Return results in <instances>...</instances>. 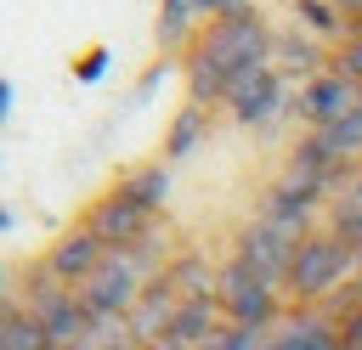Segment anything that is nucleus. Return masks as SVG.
I'll return each instance as SVG.
<instances>
[{"label":"nucleus","instance_id":"nucleus-3","mask_svg":"<svg viewBox=\"0 0 362 350\" xmlns=\"http://www.w3.org/2000/svg\"><path fill=\"white\" fill-rule=\"evenodd\" d=\"M215 299H221L226 327H243V333H272V327L283 322V310H288L283 288H277V282H266V277H255L238 254H232V260H221Z\"/></svg>","mask_w":362,"mask_h":350},{"label":"nucleus","instance_id":"nucleus-30","mask_svg":"<svg viewBox=\"0 0 362 350\" xmlns=\"http://www.w3.org/2000/svg\"><path fill=\"white\" fill-rule=\"evenodd\" d=\"M351 28H362V11H356V17H351Z\"/></svg>","mask_w":362,"mask_h":350},{"label":"nucleus","instance_id":"nucleus-16","mask_svg":"<svg viewBox=\"0 0 362 350\" xmlns=\"http://www.w3.org/2000/svg\"><path fill=\"white\" fill-rule=\"evenodd\" d=\"M288 6H294V28H305L322 45H339L351 34V17L339 11V0H288Z\"/></svg>","mask_w":362,"mask_h":350},{"label":"nucleus","instance_id":"nucleus-6","mask_svg":"<svg viewBox=\"0 0 362 350\" xmlns=\"http://www.w3.org/2000/svg\"><path fill=\"white\" fill-rule=\"evenodd\" d=\"M79 226H85V231H96V237L107 243V254H113V248L141 243V237L158 226V215H147V209H141V203H130L119 186H107V192L85 209V220H79Z\"/></svg>","mask_w":362,"mask_h":350},{"label":"nucleus","instance_id":"nucleus-19","mask_svg":"<svg viewBox=\"0 0 362 350\" xmlns=\"http://www.w3.org/2000/svg\"><path fill=\"white\" fill-rule=\"evenodd\" d=\"M209 135V107H198V102H187L175 119H170V130H164V164H175V158H187V152H198V141Z\"/></svg>","mask_w":362,"mask_h":350},{"label":"nucleus","instance_id":"nucleus-14","mask_svg":"<svg viewBox=\"0 0 362 350\" xmlns=\"http://www.w3.org/2000/svg\"><path fill=\"white\" fill-rule=\"evenodd\" d=\"M322 231H334L351 254L362 248V175H356V169L334 186V198H328V226H322Z\"/></svg>","mask_w":362,"mask_h":350},{"label":"nucleus","instance_id":"nucleus-13","mask_svg":"<svg viewBox=\"0 0 362 350\" xmlns=\"http://www.w3.org/2000/svg\"><path fill=\"white\" fill-rule=\"evenodd\" d=\"M266 62H272L283 79H300V85H305V79L322 73L334 56H328V45L311 40L305 28H288V34H272V56H266Z\"/></svg>","mask_w":362,"mask_h":350},{"label":"nucleus","instance_id":"nucleus-27","mask_svg":"<svg viewBox=\"0 0 362 350\" xmlns=\"http://www.w3.org/2000/svg\"><path fill=\"white\" fill-rule=\"evenodd\" d=\"M0 305H6V265H0Z\"/></svg>","mask_w":362,"mask_h":350},{"label":"nucleus","instance_id":"nucleus-11","mask_svg":"<svg viewBox=\"0 0 362 350\" xmlns=\"http://www.w3.org/2000/svg\"><path fill=\"white\" fill-rule=\"evenodd\" d=\"M181 305H187V299H181V288L170 282V271L147 277L141 294H136V305H130V333H136V344H153V339L170 327V316H175Z\"/></svg>","mask_w":362,"mask_h":350},{"label":"nucleus","instance_id":"nucleus-5","mask_svg":"<svg viewBox=\"0 0 362 350\" xmlns=\"http://www.w3.org/2000/svg\"><path fill=\"white\" fill-rule=\"evenodd\" d=\"M226 119L232 124H243V130H260V124H272L283 107H288V79L272 68V62H260V68H249V73H238L232 85H226Z\"/></svg>","mask_w":362,"mask_h":350},{"label":"nucleus","instance_id":"nucleus-21","mask_svg":"<svg viewBox=\"0 0 362 350\" xmlns=\"http://www.w3.org/2000/svg\"><path fill=\"white\" fill-rule=\"evenodd\" d=\"M339 339H356V344H362V299H356V305L339 316Z\"/></svg>","mask_w":362,"mask_h":350},{"label":"nucleus","instance_id":"nucleus-25","mask_svg":"<svg viewBox=\"0 0 362 350\" xmlns=\"http://www.w3.org/2000/svg\"><path fill=\"white\" fill-rule=\"evenodd\" d=\"M339 11H345V17H356V11H362V0H339Z\"/></svg>","mask_w":362,"mask_h":350},{"label":"nucleus","instance_id":"nucleus-12","mask_svg":"<svg viewBox=\"0 0 362 350\" xmlns=\"http://www.w3.org/2000/svg\"><path fill=\"white\" fill-rule=\"evenodd\" d=\"M221 327H226L221 299H187V305L170 316V327L153 339V350H204Z\"/></svg>","mask_w":362,"mask_h":350},{"label":"nucleus","instance_id":"nucleus-26","mask_svg":"<svg viewBox=\"0 0 362 350\" xmlns=\"http://www.w3.org/2000/svg\"><path fill=\"white\" fill-rule=\"evenodd\" d=\"M339 350H362V344H356V339H339Z\"/></svg>","mask_w":362,"mask_h":350},{"label":"nucleus","instance_id":"nucleus-18","mask_svg":"<svg viewBox=\"0 0 362 350\" xmlns=\"http://www.w3.org/2000/svg\"><path fill=\"white\" fill-rule=\"evenodd\" d=\"M204 28V11H198V0H158V45L164 51H181V45H192V34Z\"/></svg>","mask_w":362,"mask_h":350},{"label":"nucleus","instance_id":"nucleus-29","mask_svg":"<svg viewBox=\"0 0 362 350\" xmlns=\"http://www.w3.org/2000/svg\"><path fill=\"white\" fill-rule=\"evenodd\" d=\"M356 107H362V79H356Z\"/></svg>","mask_w":362,"mask_h":350},{"label":"nucleus","instance_id":"nucleus-9","mask_svg":"<svg viewBox=\"0 0 362 350\" xmlns=\"http://www.w3.org/2000/svg\"><path fill=\"white\" fill-rule=\"evenodd\" d=\"M266 350H339V322L322 305H288L266 333Z\"/></svg>","mask_w":362,"mask_h":350},{"label":"nucleus","instance_id":"nucleus-2","mask_svg":"<svg viewBox=\"0 0 362 350\" xmlns=\"http://www.w3.org/2000/svg\"><path fill=\"white\" fill-rule=\"evenodd\" d=\"M351 277H356V254L334 231H311L294 248V265L283 277V299L288 305H328Z\"/></svg>","mask_w":362,"mask_h":350},{"label":"nucleus","instance_id":"nucleus-28","mask_svg":"<svg viewBox=\"0 0 362 350\" xmlns=\"http://www.w3.org/2000/svg\"><path fill=\"white\" fill-rule=\"evenodd\" d=\"M356 282H362V248H356Z\"/></svg>","mask_w":362,"mask_h":350},{"label":"nucleus","instance_id":"nucleus-22","mask_svg":"<svg viewBox=\"0 0 362 350\" xmlns=\"http://www.w3.org/2000/svg\"><path fill=\"white\" fill-rule=\"evenodd\" d=\"M102 68H107V51H90V56H85L74 73H79V79H102Z\"/></svg>","mask_w":362,"mask_h":350},{"label":"nucleus","instance_id":"nucleus-15","mask_svg":"<svg viewBox=\"0 0 362 350\" xmlns=\"http://www.w3.org/2000/svg\"><path fill=\"white\" fill-rule=\"evenodd\" d=\"M311 141L322 147V158L334 164V169H362V107L356 113H345V119H334L328 130H311Z\"/></svg>","mask_w":362,"mask_h":350},{"label":"nucleus","instance_id":"nucleus-24","mask_svg":"<svg viewBox=\"0 0 362 350\" xmlns=\"http://www.w3.org/2000/svg\"><path fill=\"white\" fill-rule=\"evenodd\" d=\"M6 119H11V79L0 73V124H6Z\"/></svg>","mask_w":362,"mask_h":350},{"label":"nucleus","instance_id":"nucleus-23","mask_svg":"<svg viewBox=\"0 0 362 350\" xmlns=\"http://www.w3.org/2000/svg\"><path fill=\"white\" fill-rule=\"evenodd\" d=\"M238 6H243V0H198L204 23H209V17H226V11H238Z\"/></svg>","mask_w":362,"mask_h":350},{"label":"nucleus","instance_id":"nucleus-7","mask_svg":"<svg viewBox=\"0 0 362 350\" xmlns=\"http://www.w3.org/2000/svg\"><path fill=\"white\" fill-rule=\"evenodd\" d=\"M294 113H300L311 130H328L334 119L356 113V79H351V73H339V68L328 62L322 73H311V79L294 90Z\"/></svg>","mask_w":362,"mask_h":350},{"label":"nucleus","instance_id":"nucleus-17","mask_svg":"<svg viewBox=\"0 0 362 350\" xmlns=\"http://www.w3.org/2000/svg\"><path fill=\"white\" fill-rule=\"evenodd\" d=\"M113 186H119L130 203H141L147 215H158V209H164V198H170V164H136V169H130V175H119Z\"/></svg>","mask_w":362,"mask_h":350},{"label":"nucleus","instance_id":"nucleus-31","mask_svg":"<svg viewBox=\"0 0 362 350\" xmlns=\"http://www.w3.org/2000/svg\"><path fill=\"white\" fill-rule=\"evenodd\" d=\"M68 350H90V344H68Z\"/></svg>","mask_w":362,"mask_h":350},{"label":"nucleus","instance_id":"nucleus-8","mask_svg":"<svg viewBox=\"0 0 362 350\" xmlns=\"http://www.w3.org/2000/svg\"><path fill=\"white\" fill-rule=\"evenodd\" d=\"M294 248H300V237H288L283 226H272V220H249L243 231H238V260L255 271V277H266V282H277L283 288V277H288V265H294Z\"/></svg>","mask_w":362,"mask_h":350},{"label":"nucleus","instance_id":"nucleus-1","mask_svg":"<svg viewBox=\"0 0 362 350\" xmlns=\"http://www.w3.org/2000/svg\"><path fill=\"white\" fill-rule=\"evenodd\" d=\"M266 56H272V28H266V17H260L249 0H243L238 11H226V17H209V23L192 34L187 56H181L187 102H198V107L226 102V85H232L238 73L260 68Z\"/></svg>","mask_w":362,"mask_h":350},{"label":"nucleus","instance_id":"nucleus-32","mask_svg":"<svg viewBox=\"0 0 362 350\" xmlns=\"http://www.w3.org/2000/svg\"><path fill=\"white\" fill-rule=\"evenodd\" d=\"M130 350H153V344H130Z\"/></svg>","mask_w":362,"mask_h":350},{"label":"nucleus","instance_id":"nucleus-33","mask_svg":"<svg viewBox=\"0 0 362 350\" xmlns=\"http://www.w3.org/2000/svg\"><path fill=\"white\" fill-rule=\"evenodd\" d=\"M356 175H362V169H356Z\"/></svg>","mask_w":362,"mask_h":350},{"label":"nucleus","instance_id":"nucleus-4","mask_svg":"<svg viewBox=\"0 0 362 350\" xmlns=\"http://www.w3.org/2000/svg\"><path fill=\"white\" fill-rule=\"evenodd\" d=\"M141 282H147V271L136 265V254H130V248H113V254H107L74 294H79V305H85L90 322H107V316H130Z\"/></svg>","mask_w":362,"mask_h":350},{"label":"nucleus","instance_id":"nucleus-10","mask_svg":"<svg viewBox=\"0 0 362 350\" xmlns=\"http://www.w3.org/2000/svg\"><path fill=\"white\" fill-rule=\"evenodd\" d=\"M40 260H45V271H51L62 288H79V282L107 260V243H102L96 231H85V226H68V231L40 254Z\"/></svg>","mask_w":362,"mask_h":350},{"label":"nucleus","instance_id":"nucleus-20","mask_svg":"<svg viewBox=\"0 0 362 350\" xmlns=\"http://www.w3.org/2000/svg\"><path fill=\"white\" fill-rule=\"evenodd\" d=\"M334 68H339V73H351V79H362V28H351V34L339 40V51H334Z\"/></svg>","mask_w":362,"mask_h":350}]
</instances>
